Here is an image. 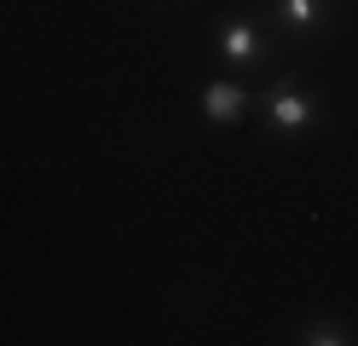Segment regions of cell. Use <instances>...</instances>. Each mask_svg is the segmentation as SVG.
Returning a JSON list of instances; mask_svg holds the SVG:
<instances>
[{"label":"cell","mask_w":358,"mask_h":346,"mask_svg":"<svg viewBox=\"0 0 358 346\" xmlns=\"http://www.w3.org/2000/svg\"><path fill=\"white\" fill-rule=\"evenodd\" d=\"M266 115H272V127H283V133H295V127H306V122H318V99H306L301 87H278L272 92V104H266Z\"/></svg>","instance_id":"obj_1"},{"label":"cell","mask_w":358,"mask_h":346,"mask_svg":"<svg viewBox=\"0 0 358 346\" xmlns=\"http://www.w3.org/2000/svg\"><path fill=\"white\" fill-rule=\"evenodd\" d=\"M243 104H249V92H243L237 81H214V87H203V115H208L214 127H220V122H237Z\"/></svg>","instance_id":"obj_2"},{"label":"cell","mask_w":358,"mask_h":346,"mask_svg":"<svg viewBox=\"0 0 358 346\" xmlns=\"http://www.w3.org/2000/svg\"><path fill=\"white\" fill-rule=\"evenodd\" d=\"M220 52H226L231 64H260V35H255V23L249 17H237L220 29Z\"/></svg>","instance_id":"obj_3"},{"label":"cell","mask_w":358,"mask_h":346,"mask_svg":"<svg viewBox=\"0 0 358 346\" xmlns=\"http://www.w3.org/2000/svg\"><path fill=\"white\" fill-rule=\"evenodd\" d=\"M272 17L295 35H312L324 23V0H272Z\"/></svg>","instance_id":"obj_4"},{"label":"cell","mask_w":358,"mask_h":346,"mask_svg":"<svg viewBox=\"0 0 358 346\" xmlns=\"http://www.w3.org/2000/svg\"><path fill=\"white\" fill-rule=\"evenodd\" d=\"M301 340H312V346H341V340H352V335L341 329V323H312Z\"/></svg>","instance_id":"obj_5"}]
</instances>
